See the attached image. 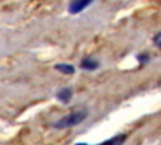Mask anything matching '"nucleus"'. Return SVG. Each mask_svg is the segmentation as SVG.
<instances>
[{
  "instance_id": "1",
  "label": "nucleus",
  "mask_w": 161,
  "mask_h": 145,
  "mask_svg": "<svg viewBox=\"0 0 161 145\" xmlns=\"http://www.w3.org/2000/svg\"><path fill=\"white\" fill-rule=\"evenodd\" d=\"M88 116V110L87 109H78V110H73L72 112L64 115L63 118L55 120L52 126L57 130H64V129H70L74 128L79 124H82Z\"/></svg>"
},
{
  "instance_id": "2",
  "label": "nucleus",
  "mask_w": 161,
  "mask_h": 145,
  "mask_svg": "<svg viewBox=\"0 0 161 145\" xmlns=\"http://www.w3.org/2000/svg\"><path fill=\"white\" fill-rule=\"evenodd\" d=\"M94 0H72L68 5V12L72 15H77L80 14L82 11H84Z\"/></svg>"
},
{
  "instance_id": "3",
  "label": "nucleus",
  "mask_w": 161,
  "mask_h": 145,
  "mask_svg": "<svg viewBox=\"0 0 161 145\" xmlns=\"http://www.w3.org/2000/svg\"><path fill=\"white\" fill-rule=\"evenodd\" d=\"M99 65H101V62L93 56H84L79 61V68L84 71H94L99 68Z\"/></svg>"
},
{
  "instance_id": "4",
  "label": "nucleus",
  "mask_w": 161,
  "mask_h": 145,
  "mask_svg": "<svg viewBox=\"0 0 161 145\" xmlns=\"http://www.w3.org/2000/svg\"><path fill=\"white\" fill-rule=\"evenodd\" d=\"M126 139H127L126 134H117V135H114L109 139H106V140L96 144V145H123Z\"/></svg>"
},
{
  "instance_id": "5",
  "label": "nucleus",
  "mask_w": 161,
  "mask_h": 145,
  "mask_svg": "<svg viewBox=\"0 0 161 145\" xmlns=\"http://www.w3.org/2000/svg\"><path fill=\"white\" fill-rule=\"evenodd\" d=\"M55 98H57V100L60 101L62 104H68V102L72 100V98H73V90H72L70 88H63V89H60V90L57 92Z\"/></svg>"
},
{
  "instance_id": "6",
  "label": "nucleus",
  "mask_w": 161,
  "mask_h": 145,
  "mask_svg": "<svg viewBox=\"0 0 161 145\" xmlns=\"http://www.w3.org/2000/svg\"><path fill=\"white\" fill-rule=\"evenodd\" d=\"M54 69L64 75H73L75 72V68L72 64H67V62H58L54 65Z\"/></svg>"
},
{
  "instance_id": "7",
  "label": "nucleus",
  "mask_w": 161,
  "mask_h": 145,
  "mask_svg": "<svg viewBox=\"0 0 161 145\" xmlns=\"http://www.w3.org/2000/svg\"><path fill=\"white\" fill-rule=\"evenodd\" d=\"M137 61L140 62V65H146L148 61H150V55L147 52H141L137 55Z\"/></svg>"
},
{
  "instance_id": "8",
  "label": "nucleus",
  "mask_w": 161,
  "mask_h": 145,
  "mask_svg": "<svg viewBox=\"0 0 161 145\" xmlns=\"http://www.w3.org/2000/svg\"><path fill=\"white\" fill-rule=\"evenodd\" d=\"M153 45L157 46L158 49H161V31L157 32V34L153 36Z\"/></svg>"
},
{
  "instance_id": "9",
  "label": "nucleus",
  "mask_w": 161,
  "mask_h": 145,
  "mask_svg": "<svg viewBox=\"0 0 161 145\" xmlns=\"http://www.w3.org/2000/svg\"><path fill=\"white\" fill-rule=\"evenodd\" d=\"M74 145H89L88 142H84V141H80V142H75Z\"/></svg>"
}]
</instances>
